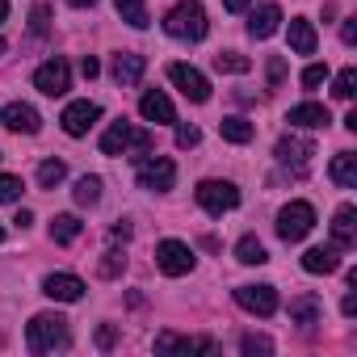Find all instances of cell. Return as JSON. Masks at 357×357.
<instances>
[{
	"mask_svg": "<svg viewBox=\"0 0 357 357\" xmlns=\"http://www.w3.org/2000/svg\"><path fill=\"white\" fill-rule=\"evenodd\" d=\"M26 344H30V353H55V349H68V344H72V328H68L63 315L43 311V315L30 319V328H26Z\"/></svg>",
	"mask_w": 357,
	"mask_h": 357,
	"instance_id": "cell-1",
	"label": "cell"
},
{
	"mask_svg": "<svg viewBox=\"0 0 357 357\" xmlns=\"http://www.w3.org/2000/svg\"><path fill=\"white\" fill-rule=\"evenodd\" d=\"M164 30L168 38H181V43H202L211 22H206V9L198 5V0H181V5H172L168 17H164Z\"/></svg>",
	"mask_w": 357,
	"mask_h": 357,
	"instance_id": "cell-2",
	"label": "cell"
},
{
	"mask_svg": "<svg viewBox=\"0 0 357 357\" xmlns=\"http://www.w3.org/2000/svg\"><path fill=\"white\" fill-rule=\"evenodd\" d=\"M311 227H315V206H311V202H290V206L278 211V236H282L286 244L307 240Z\"/></svg>",
	"mask_w": 357,
	"mask_h": 357,
	"instance_id": "cell-3",
	"label": "cell"
},
{
	"mask_svg": "<svg viewBox=\"0 0 357 357\" xmlns=\"http://www.w3.org/2000/svg\"><path fill=\"white\" fill-rule=\"evenodd\" d=\"M135 181H139V190L164 194V190H172V181H176V164H172L168 155H143Z\"/></svg>",
	"mask_w": 357,
	"mask_h": 357,
	"instance_id": "cell-4",
	"label": "cell"
},
{
	"mask_svg": "<svg viewBox=\"0 0 357 357\" xmlns=\"http://www.w3.org/2000/svg\"><path fill=\"white\" fill-rule=\"evenodd\" d=\"M198 206L206 215H227V211L240 206V190L231 181H202L198 185Z\"/></svg>",
	"mask_w": 357,
	"mask_h": 357,
	"instance_id": "cell-5",
	"label": "cell"
},
{
	"mask_svg": "<svg viewBox=\"0 0 357 357\" xmlns=\"http://www.w3.org/2000/svg\"><path fill=\"white\" fill-rule=\"evenodd\" d=\"M155 265L168 278H185L194 269V248L181 244V240H164V244H155Z\"/></svg>",
	"mask_w": 357,
	"mask_h": 357,
	"instance_id": "cell-6",
	"label": "cell"
},
{
	"mask_svg": "<svg viewBox=\"0 0 357 357\" xmlns=\"http://www.w3.org/2000/svg\"><path fill=\"white\" fill-rule=\"evenodd\" d=\"M34 89L47 93V97H63V93L72 89V68H68V59H63V55L47 59V63L34 72Z\"/></svg>",
	"mask_w": 357,
	"mask_h": 357,
	"instance_id": "cell-7",
	"label": "cell"
},
{
	"mask_svg": "<svg viewBox=\"0 0 357 357\" xmlns=\"http://www.w3.org/2000/svg\"><path fill=\"white\" fill-rule=\"evenodd\" d=\"M168 80L181 89L194 105H206V101H211V80H206L198 68H190V63H172V68H168Z\"/></svg>",
	"mask_w": 357,
	"mask_h": 357,
	"instance_id": "cell-8",
	"label": "cell"
},
{
	"mask_svg": "<svg viewBox=\"0 0 357 357\" xmlns=\"http://www.w3.org/2000/svg\"><path fill=\"white\" fill-rule=\"evenodd\" d=\"M97 118H101V105H97V101H72V105L59 114V126H63L72 139H84V135L97 126Z\"/></svg>",
	"mask_w": 357,
	"mask_h": 357,
	"instance_id": "cell-9",
	"label": "cell"
},
{
	"mask_svg": "<svg viewBox=\"0 0 357 357\" xmlns=\"http://www.w3.org/2000/svg\"><path fill=\"white\" fill-rule=\"evenodd\" d=\"M273 155H278L286 168H294V176H303L307 164H311V155H315V143H311V139H294V135H286V139H278Z\"/></svg>",
	"mask_w": 357,
	"mask_h": 357,
	"instance_id": "cell-10",
	"label": "cell"
},
{
	"mask_svg": "<svg viewBox=\"0 0 357 357\" xmlns=\"http://www.w3.org/2000/svg\"><path fill=\"white\" fill-rule=\"evenodd\" d=\"M236 303L248 315H273L278 311V290L273 286H240L236 290Z\"/></svg>",
	"mask_w": 357,
	"mask_h": 357,
	"instance_id": "cell-11",
	"label": "cell"
},
{
	"mask_svg": "<svg viewBox=\"0 0 357 357\" xmlns=\"http://www.w3.org/2000/svg\"><path fill=\"white\" fill-rule=\"evenodd\" d=\"M84 290H89V286H84L76 273H51V278L43 282V294L55 298V303H80Z\"/></svg>",
	"mask_w": 357,
	"mask_h": 357,
	"instance_id": "cell-12",
	"label": "cell"
},
{
	"mask_svg": "<svg viewBox=\"0 0 357 357\" xmlns=\"http://www.w3.org/2000/svg\"><path fill=\"white\" fill-rule=\"evenodd\" d=\"M5 126L9 130H17V135H38L43 130V118H38V109L34 105H26V101H13V105H5Z\"/></svg>",
	"mask_w": 357,
	"mask_h": 357,
	"instance_id": "cell-13",
	"label": "cell"
},
{
	"mask_svg": "<svg viewBox=\"0 0 357 357\" xmlns=\"http://www.w3.org/2000/svg\"><path fill=\"white\" fill-rule=\"evenodd\" d=\"M139 114H143L147 122H155V126H168V122H176V109H172V101H168L160 89H147V93L139 97Z\"/></svg>",
	"mask_w": 357,
	"mask_h": 357,
	"instance_id": "cell-14",
	"label": "cell"
},
{
	"mask_svg": "<svg viewBox=\"0 0 357 357\" xmlns=\"http://www.w3.org/2000/svg\"><path fill=\"white\" fill-rule=\"evenodd\" d=\"M286 122L298 126V130H319V126L332 122V114H328V105H319V101H303V105H294V109L286 114Z\"/></svg>",
	"mask_w": 357,
	"mask_h": 357,
	"instance_id": "cell-15",
	"label": "cell"
},
{
	"mask_svg": "<svg viewBox=\"0 0 357 357\" xmlns=\"http://www.w3.org/2000/svg\"><path fill=\"white\" fill-rule=\"evenodd\" d=\"M114 80L126 89V84H139L143 80V72H147V59L143 55H135V51H122V55H114Z\"/></svg>",
	"mask_w": 357,
	"mask_h": 357,
	"instance_id": "cell-16",
	"label": "cell"
},
{
	"mask_svg": "<svg viewBox=\"0 0 357 357\" xmlns=\"http://www.w3.org/2000/svg\"><path fill=\"white\" fill-rule=\"evenodd\" d=\"M278 26H282V9L278 5H261V9L248 13V34L252 38H273Z\"/></svg>",
	"mask_w": 357,
	"mask_h": 357,
	"instance_id": "cell-17",
	"label": "cell"
},
{
	"mask_svg": "<svg viewBox=\"0 0 357 357\" xmlns=\"http://www.w3.org/2000/svg\"><path fill=\"white\" fill-rule=\"evenodd\" d=\"M332 244L336 248H353L357 244V211L353 206H340L332 215Z\"/></svg>",
	"mask_w": 357,
	"mask_h": 357,
	"instance_id": "cell-18",
	"label": "cell"
},
{
	"mask_svg": "<svg viewBox=\"0 0 357 357\" xmlns=\"http://www.w3.org/2000/svg\"><path fill=\"white\" fill-rule=\"evenodd\" d=\"M303 269H307V273H336V269H340V248H336V244L307 248V252H303Z\"/></svg>",
	"mask_w": 357,
	"mask_h": 357,
	"instance_id": "cell-19",
	"label": "cell"
},
{
	"mask_svg": "<svg viewBox=\"0 0 357 357\" xmlns=\"http://www.w3.org/2000/svg\"><path fill=\"white\" fill-rule=\"evenodd\" d=\"M155 349H160V353H194V349L215 353V340H206V336L190 340V336H176V332H160V336H155Z\"/></svg>",
	"mask_w": 357,
	"mask_h": 357,
	"instance_id": "cell-20",
	"label": "cell"
},
{
	"mask_svg": "<svg viewBox=\"0 0 357 357\" xmlns=\"http://www.w3.org/2000/svg\"><path fill=\"white\" fill-rule=\"evenodd\" d=\"M319 315H324V303L315 294H294L290 298V324L311 328V324H319Z\"/></svg>",
	"mask_w": 357,
	"mask_h": 357,
	"instance_id": "cell-21",
	"label": "cell"
},
{
	"mask_svg": "<svg viewBox=\"0 0 357 357\" xmlns=\"http://www.w3.org/2000/svg\"><path fill=\"white\" fill-rule=\"evenodd\" d=\"M315 43H319L315 38V26L307 17H294L290 22V51L294 55H315Z\"/></svg>",
	"mask_w": 357,
	"mask_h": 357,
	"instance_id": "cell-22",
	"label": "cell"
},
{
	"mask_svg": "<svg viewBox=\"0 0 357 357\" xmlns=\"http://www.w3.org/2000/svg\"><path fill=\"white\" fill-rule=\"evenodd\" d=\"M328 176H332L340 190H353V185H357V155H353V151H340V155L332 160Z\"/></svg>",
	"mask_w": 357,
	"mask_h": 357,
	"instance_id": "cell-23",
	"label": "cell"
},
{
	"mask_svg": "<svg viewBox=\"0 0 357 357\" xmlns=\"http://www.w3.org/2000/svg\"><path fill=\"white\" fill-rule=\"evenodd\" d=\"M80 231H84V223L76 215H55L51 219V240L55 244H72V240H80Z\"/></svg>",
	"mask_w": 357,
	"mask_h": 357,
	"instance_id": "cell-24",
	"label": "cell"
},
{
	"mask_svg": "<svg viewBox=\"0 0 357 357\" xmlns=\"http://www.w3.org/2000/svg\"><path fill=\"white\" fill-rule=\"evenodd\" d=\"M219 135H223L227 143H252L257 126H252L248 118H223V122H219Z\"/></svg>",
	"mask_w": 357,
	"mask_h": 357,
	"instance_id": "cell-25",
	"label": "cell"
},
{
	"mask_svg": "<svg viewBox=\"0 0 357 357\" xmlns=\"http://www.w3.org/2000/svg\"><path fill=\"white\" fill-rule=\"evenodd\" d=\"M114 9H118V17H122L126 26L147 30V5H143V0H114Z\"/></svg>",
	"mask_w": 357,
	"mask_h": 357,
	"instance_id": "cell-26",
	"label": "cell"
},
{
	"mask_svg": "<svg viewBox=\"0 0 357 357\" xmlns=\"http://www.w3.org/2000/svg\"><path fill=\"white\" fill-rule=\"evenodd\" d=\"M236 261H240V265H265L269 252H265V244H261L257 236H244V240L236 244Z\"/></svg>",
	"mask_w": 357,
	"mask_h": 357,
	"instance_id": "cell-27",
	"label": "cell"
},
{
	"mask_svg": "<svg viewBox=\"0 0 357 357\" xmlns=\"http://www.w3.org/2000/svg\"><path fill=\"white\" fill-rule=\"evenodd\" d=\"M252 68V59L248 55H240V51H219L215 55V72H231V76H244Z\"/></svg>",
	"mask_w": 357,
	"mask_h": 357,
	"instance_id": "cell-28",
	"label": "cell"
},
{
	"mask_svg": "<svg viewBox=\"0 0 357 357\" xmlns=\"http://www.w3.org/2000/svg\"><path fill=\"white\" fill-rule=\"evenodd\" d=\"M63 176H68V164H63V160H43V164H38V185H43V190H55Z\"/></svg>",
	"mask_w": 357,
	"mask_h": 357,
	"instance_id": "cell-29",
	"label": "cell"
},
{
	"mask_svg": "<svg viewBox=\"0 0 357 357\" xmlns=\"http://www.w3.org/2000/svg\"><path fill=\"white\" fill-rule=\"evenodd\" d=\"M76 202L80 206H97L101 202V176H80L76 181Z\"/></svg>",
	"mask_w": 357,
	"mask_h": 357,
	"instance_id": "cell-30",
	"label": "cell"
},
{
	"mask_svg": "<svg viewBox=\"0 0 357 357\" xmlns=\"http://www.w3.org/2000/svg\"><path fill=\"white\" fill-rule=\"evenodd\" d=\"M353 93H357V68H344V72L332 80V97H336V101H353Z\"/></svg>",
	"mask_w": 357,
	"mask_h": 357,
	"instance_id": "cell-31",
	"label": "cell"
},
{
	"mask_svg": "<svg viewBox=\"0 0 357 357\" xmlns=\"http://www.w3.org/2000/svg\"><path fill=\"white\" fill-rule=\"evenodd\" d=\"M22 176H13V172H0V206H9V202H17L22 198Z\"/></svg>",
	"mask_w": 357,
	"mask_h": 357,
	"instance_id": "cell-32",
	"label": "cell"
},
{
	"mask_svg": "<svg viewBox=\"0 0 357 357\" xmlns=\"http://www.w3.org/2000/svg\"><path fill=\"white\" fill-rule=\"evenodd\" d=\"M328 80V63H311L307 72H303V89H319Z\"/></svg>",
	"mask_w": 357,
	"mask_h": 357,
	"instance_id": "cell-33",
	"label": "cell"
},
{
	"mask_svg": "<svg viewBox=\"0 0 357 357\" xmlns=\"http://www.w3.org/2000/svg\"><path fill=\"white\" fill-rule=\"evenodd\" d=\"M265 72H269V89H278V84L286 80V59H282V55H269V68H265Z\"/></svg>",
	"mask_w": 357,
	"mask_h": 357,
	"instance_id": "cell-34",
	"label": "cell"
},
{
	"mask_svg": "<svg viewBox=\"0 0 357 357\" xmlns=\"http://www.w3.org/2000/svg\"><path fill=\"white\" fill-rule=\"evenodd\" d=\"M122 269H126V257H122V252H105V261H101V273H105V278H118Z\"/></svg>",
	"mask_w": 357,
	"mask_h": 357,
	"instance_id": "cell-35",
	"label": "cell"
},
{
	"mask_svg": "<svg viewBox=\"0 0 357 357\" xmlns=\"http://www.w3.org/2000/svg\"><path fill=\"white\" fill-rule=\"evenodd\" d=\"M198 126H190V122H181V126H176V147H198Z\"/></svg>",
	"mask_w": 357,
	"mask_h": 357,
	"instance_id": "cell-36",
	"label": "cell"
},
{
	"mask_svg": "<svg viewBox=\"0 0 357 357\" xmlns=\"http://www.w3.org/2000/svg\"><path fill=\"white\" fill-rule=\"evenodd\" d=\"M240 349H244V353H269V349H273V340H269V336H244V340H240Z\"/></svg>",
	"mask_w": 357,
	"mask_h": 357,
	"instance_id": "cell-37",
	"label": "cell"
},
{
	"mask_svg": "<svg viewBox=\"0 0 357 357\" xmlns=\"http://www.w3.org/2000/svg\"><path fill=\"white\" fill-rule=\"evenodd\" d=\"M47 22H51V9L38 5V9L30 13V30H34V34H47Z\"/></svg>",
	"mask_w": 357,
	"mask_h": 357,
	"instance_id": "cell-38",
	"label": "cell"
},
{
	"mask_svg": "<svg viewBox=\"0 0 357 357\" xmlns=\"http://www.w3.org/2000/svg\"><path fill=\"white\" fill-rule=\"evenodd\" d=\"M340 38H344V47H353V43H357V17H344V26H340Z\"/></svg>",
	"mask_w": 357,
	"mask_h": 357,
	"instance_id": "cell-39",
	"label": "cell"
},
{
	"mask_svg": "<svg viewBox=\"0 0 357 357\" xmlns=\"http://www.w3.org/2000/svg\"><path fill=\"white\" fill-rule=\"evenodd\" d=\"M80 72H84V80H93V76L101 72V63H97L93 55H84V59H80Z\"/></svg>",
	"mask_w": 357,
	"mask_h": 357,
	"instance_id": "cell-40",
	"label": "cell"
},
{
	"mask_svg": "<svg viewBox=\"0 0 357 357\" xmlns=\"http://www.w3.org/2000/svg\"><path fill=\"white\" fill-rule=\"evenodd\" d=\"M248 5H252V0H223L227 13H248Z\"/></svg>",
	"mask_w": 357,
	"mask_h": 357,
	"instance_id": "cell-41",
	"label": "cell"
},
{
	"mask_svg": "<svg viewBox=\"0 0 357 357\" xmlns=\"http://www.w3.org/2000/svg\"><path fill=\"white\" fill-rule=\"evenodd\" d=\"M340 311H344V315H349V319H353V315H357V294H353V290H349V294H344V303H340Z\"/></svg>",
	"mask_w": 357,
	"mask_h": 357,
	"instance_id": "cell-42",
	"label": "cell"
},
{
	"mask_svg": "<svg viewBox=\"0 0 357 357\" xmlns=\"http://www.w3.org/2000/svg\"><path fill=\"white\" fill-rule=\"evenodd\" d=\"M97 344H101V349H114V328H101V332H97Z\"/></svg>",
	"mask_w": 357,
	"mask_h": 357,
	"instance_id": "cell-43",
	"label": "cell"
},
{
	"mask_svg": "<svg viewBox=\"0 0 357 357\" xmlns=\"http://www.w3.org/2000/svg\"><path fill=\"white\" fill-rule=\"evenodd\" d=\"M30 223H34V215H30V211H17V219H13V227H22V231H26Z\"/></svg>",
	"mask_w": 357,
	"mask_h": 357,
	"instance_id": "cell-44",
	"label": "cell"
},
{
	"mask_svg": "<svg viewBox=\"0 0 357 357\" xmlns=\"http://www.w3.org/2000/svg\"><path fill=\"white\" fill-rule=\"evenodd\" d=\"M5 17H9V0H0V26H5Z\"/></svg>",
	"mask_w": 357,
	"mask_h": 357,
	"instance_id": "cell-45",
	"label": "cell"
},
{
	"mask_svg": "<svg viewBox=\"0 0 357 357\" xmlns=\"http://www.w3.org/2000/svg\"><path fill=\"white\" fill-rule=\"evenodd\" d=\"M68 5H76V9H89V5H97V0H68Z\"/></svg>",
	"mask_w": 357,
	"mask_h": 357,
	"instance_id": "cell-46",
	"label": "cell"
},
{
	"mask_svg": "<svg viewBox=\"0 0 357 357\" xmlns=\"http://www.w3.org/2000/svg\"><path fill=\"white\" fill-rule=\"evenodd\" d=\"M0 55H5V38H0Z\"/></svg>",
	"mask_w": 357,
	"mask_h": 357,
	"instance_id": "cell-47",
	"label": "cell"
},
{
	"mask_svg": "<svg viewBox=\"0 0 357 357\" xmlns=\"http://www.w3.org/2000/svg\"><path fill=\"white\" fill-rule=\"evenodd\" d=\"M0 240H5V227H0Z\"/></svg>",
	"mask_w": 357,
	"mask_h": 357,
	"instance_id": "cell-48",
	"label": "cell"
}]
</instances>
